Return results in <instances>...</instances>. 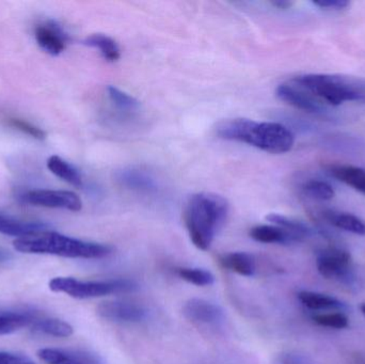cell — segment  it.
Instances as JSON below:
<instances>
[{"mask_svg":"<svg viewBox=\"0 0 365 364\" xmlns=\"http://www.w3.org/2000/svg\"><path fill=\"white\" fill-rule=\"evenodd\" d=\"M217 136L230 141H240L272 154L287 153L295 145V136L287 126L276 122L229 119L217 124Z\"/></svg>","mask_w":365,"mask_h":364,"instance_id":"obj_1","label":"cell"},{"mask_svg":"<svg viewBox=\"0 0 365 364\" xmlns=\"http://www.w3.org/2000/svg\"><path fill=\"white\" fill-rule=\"evenodd\" d=\"M229 213V204L223 197L212 192L193 194L185 209V224L191 241L197 249H210L219 229Z\"/></svg>","mask_w":365,"mask_h":364,"instance_id":"obj_2","label":"cell"},{"mask_svg":"<svg viewBox=\"0 0 365 364\" xmlns=\"http://www.w3.org/2000/svg\"><path fill=\"white\" fill-rule=\"evenodd\" d=\"M13 246L23 254H51L71 259H101L113 251L109 246L81 241L49 230L34 236L16 239Z\"/></svg>","mask_w":365,"mask_h":364,"instance_id":"obj_3","label":"cell"},{"mask_svg":"<svg viewBox=\"0 0 365 364\" xmlns=\"http://www.w3.org/2000/svg\"><path fill=\"white\" fill-rule=\"evenodd\" d=\"M291 83L330 106H340L346 102H365V83L349 77L306 74L295 77Z\"/></svg>","mask_w":365,"mask_h":364,"instance_id":"obj_4","label":"cell"},{"mask_svg":"<svg viewBox=\"0 0 365 364\" xmlns=\"http://www.w3.org/2000/svg\"><path fill=\"white\" fill-rule=\"evenodd\" d=\"M138 286L130 280L81 281L72 277H56L49 281L53 292L63 293L76 299L98 298L111 294L134 292Z\"/></svg>","mask_w":365,"mask_h":364,"instance_id":"obj_5","label":"cell"},{"mask_svg":"<svg viewBox=\"0 0 365 364\" xmlns=\"http://www.w3.org/2000/svg\"><path fill=\"white\" fill-rule=\"evenodd\" d=\"M21 201L34 207L61 209L71 212H79L83 202L75 192L68 190H30L21 194Z\"/></svg>","mask_w":365,"mask_h":364,"instance_id":"obj_6","label":"cell"},{"mask_svg":"<svg viewBox=\"0 0 365 364\" xmlns=\"http://www.w3.org/2000/svg\"><path fill=\"white\" fill-rule=\"evenodd\" d=\"M317 266L319 273L326 279L349 281L351 278V254L339 248H328L319 252Z\"/></svg>","mask_w":365,"mask_h":364,"instance_id":"obj_7","label":"cell"},{"mask_svg":"<svg viewBox=\"0 0 365 364\" xmlns=\"http://www.w3.org/2000/svg\"><path fill=\"white\" fill-rule=\"evenodd\" d=\"M96 313L105 320L113 322L139 323L145 320V308L128 301H105L96 308Z\"/></svg>","mask_w":365,"mask_h":364,"instance_id":"obj_8","label":"cell"},{"mask_svg":"<svg viewBox=\"0 0 365 364\" xmlns=\"http://www.w3.org/2000/svg\"><path fill=\"white\" fill-rule=\"evenodd\" d=\"M40 312L28 307H0V337L34 326Z\"/></svg>","mask_w":365,"mask_h":364,"instance_id":"obj_9","label":"cell"},{"mask_svg":"<svg viewBox=\"0 0 365 364\" xmlns=\"http://www.w3.org/2000/svg\"><path fill=\"white\" fill-rule=\"evenodd\" d=\"M34 38L38 46L51 56H59L68 44V33L53 21H47L36 27Z\"/></svg>","mask_w":365,"mask_h":364,"instance_id":"obj_10","label":"cell"},{"mask_svg":"<svg viewBox=\"0 0 365 364\" xmlns=\"http://www.w3.org/2000/svg\"><path fill=\"white\" fill-rule=\"evenodd\" d=\"M276 94L282 102L306 113L319 115L325 110V107L319 100L294 83H282L277 88Z\"/></svg>","mask_w":365,"mask_h":364,"instance_id":"obj_11","label":"cell"},{"mask_svg":"<svg viewBox=\"0 0 365 364\" xmlns=\"http://www.w3.org/2000/svg\"><path fill=\"white\" fill-rule=\"evenodd\" d=\"M182 314L191 322L201 324H217L225 318L223 310L219 306L197 298L190 299L185 303Z\"/></svg>","mask_w":365,"mask_h":364,"instance_id":"obj_12","label":"cell"},{"mask_svg":"<svg viewBox=\"0 0 365 364\" xmlns=\"http://www.w3.org/2000/svg\"><path fill=\"white\" fill-rule=\"evenodd\" d=\"M49 230V224L40 222H24L0 212V234L26 239Z\"/></svg>","mask_w":365,"mask_h":364,"instance_id":"obj_13","label":"cell"},{"mask_svg":"<svg viewBox=\"0 0 365 364\" xmlns=\"http://www.w3.org/2000/svg\"><path fill=\"white\" fill-rule=\"evenodd\" d=\"M38 357L47 364H100L96 356L81 350L42 348Z\"/></svg>","mask_w":365,"mask_h":364,"instance_id":"obj_14","label":"cell"},{"mask_svg":"<svg viewBox=\"0 0 365 364\" xmlns=\"http://www.w3.org/2000/svg\"><path fill=\"white\" fill-rule=\"evenodd\" d=\"M250 236L259 243L279 244V245H292L302 241V237L274 224L255 227L251 229Z\"/></svg>","mask_w":365,"mask_h":364,"instance_id":"obj_15","label":"cell"},{"mask_svg":"<svg viewBox=\"0 0 365 364\" xmlns=\"http://www.w3.org/2000/svg\"><path fill=\"white\" fill-rule=\"evenodd\" d=\"M328 172L334 179L365 196V169L349 165H330Z\"/></svg>","mask_w":365,"mask_h":364,"instance_id":"obj_16","label":"cell"},{"mask_svg":"<svg viewBox=\"0 0 365 364\" xmlns=\"http://www.w3.org/2000/svg\"><path fill=\"white\" fill-rule=\"evenodd\" d=\"M323 217L330 224L340 230L353 233L359 236H365V222L358 216L343 213V212L325 211L323 213Z\"/></svg>","mask_w":365,"mask_h":364,"instance_id":"obj_17","label":"cell"},{"mask_svg":"<svg viewBox=\"0 0 365 364\" xmlns=\"http://www.w3.org/2000/svg\"><path fill=\"white\" fill-rule=\"evenodd\" d=\"M118 181L128 189L151 192L156 189L155 182L148 173L136 169H124L118 175Z\"/></svg>","mask_w":365,"mask_h":364,"instance_id":"obj_18","label":"cell"},{"mask_svg":"<svg viewBox=\"0 0 365 364\" xmlns=\"http://www.w3.org/2000/svg\"><path fill=\"white\" fill-rule=\"evenodd\" d=\"M46 164L48 170L56 177L61 179L62 181L66 182V183L71 184L75 187H83V177H81L79 171L59 156H51L47 160Z\"/></svg>","mask_w":365,"mask_h":364,"instance_id":"obj_19","label":"cell"},{"mask_svg":"<svg viewBox=\"0 0 365 364\" xmlns=\"http://www.w3.org/2000/svg\"><path fill=\"white\" fill-rule=\"evenodd\" d=\"M221 265L245 277H252L255 273V262L246 252H231L220 259Z\"/></svg>","mask_w":365,"mask_h":364,"instance_id":"obj_20","label":"cell"},{"mask_svg":"<svg viewBox=\"0 0 365 364\" xmlns=\"http://www.w3.org/2000/svg\"><path fill=\"white\" fill-rule=\"evenodd\" d=\"M31 331L43 335L51 336L56 338H68L73 335V327L68 323L59 318H48L41 314L36 321Z\"/></svg>","mask_w":365,"mask_h":364,"instance_id":"obj_21","label":"cell"},{"mask_svg":"<svg viewBox=\"0 0 365 364\" xmlns=\"http://www.w3.org/2000/svg\"><path fill=\"white\" fill-rule=\"evenodd\" d=\"M298 299L304 307L311 310H336L344 307V303L336 297L310 291L298 293Z\"/></svg>","mask_w":365,"mask_h":364,"instance_id":"obj_22","label":"cell"},{"mask_svg":"<svg viewBox=\"0 0 365 364\" xmlns=\"http://www.w3.org/2000/svg\"><path fill=\"white\" fill-rule=\"evenodd\" d=\"M85 45L100 51L101 55L109 62H115L121 57L119 45L110 36L102 33L92 34L83 41Z\"/></svg>","mask_w":365,"mask_h":364,"instance_id":"obj_23","label":"cell"},{"mask_svg":"<svg viewBox=\"0 0 365 364\" xmlns=\"http://www.w3.org/2000/svg\"><path fill=\"white\" fill-rule=\"evenodd\" d=\"M266 219L272 222L274 226L280 227V228L302 237V239L312 235V229L308 224L299 222V220L294 219V218L280 215V214H269V215L266 216Z\"/></svg>","mask_w":365,"mask_h":364,"instance_id":"obj_24","label":"cell"},{"mask_svg":"<svg viewBox=\"0 0 365 364\" xmlns=\"http://www.w3.org/2000/svg\"><path fill=\"white\" fill-rule=\"evenodd\" d=\"M302 192L309 198L317 201H330L336 197L334 187L321 180H309L302 185Z\"/></svg>","mask_w":365,"mask_h":364,"instance_id":"obj_25","label":"cell"},{"mask_svg":"<svg viewBox=\"0 0 365 364\" xmlns=\"http://www.w3.org/2000/svg\"><path fill=\"white\" fill-rule=\"evenodd\" d=\"M180 277L197 286H210L214 284L215 277L210 271L201 269H180Z\"/></svg>","mask_w":365,"mask_h":364,"instance_id":"obj_26","label":"cell"},{"mask_svg":"<svg viewBox=\"0 0 365 364\" xmlns=\"http://www.w3.org/2000/svg\"><path fill=\"white\" fill-rule=\"evenodd\" d=\"M107 92H108V96L111 102H113L118 108L122 109V110H136V109L139 108V106H140V103H139L138 100L133 98L132 95L126 93V92L113 87V85H109V87L107 88Z\"/></svg>","mask_w":365,"mask_h":364,"instance_id":"obj_27","label":"cell"},{"mask_svg":"<svg viewBox=\"0 0 365 364\" xmlns=\"http://www.w3.org/2000/svg\"><path fill=\"white\" fill-rule=\"evenodd\" d=\"M6 125L23 134L28 135L31 138L36 139V140H44L46 138V132L41 130L38 126L34 125L30 122L25 121V120L17 119V118H9L6 119Z\"/></svg>","mask_w":365,"mask_h":364,"instance_id":"obj_28","label":"cell"},{"mask_svg":"<svg viewBox=\"0 0 365 364\" xmlns=\"http://www.w3.org/2000/svg\"><path fill=\"white\" fill-rule=\"evenodd\" d=\"M313 321L319 326L328 327V328L344 329L349 326V318L341 312L317 314V316H313Z\"/></svg>","mask_w":365,"mask_h":364,"instance_id":"obj_29","label":"cell"},{"mask_svg":"<svg viewBox=\"0 0 365 364\" xmlns=\"http://www.w3.org/2000/svg\"><path fill=\"white\" fill-rule=\"evenodd\" d=\"M313 4L323 10L341 11L351 6V2L347 0H317L313 1Z\"/></svg>","mask_w":365,"mask_h":364,"instance_id":"obj_30","label":"cell"},{"mask_svg":"<svg viewBox=\"0 0 365 364\" xmlns=\"http://www.w3.org/2000/svg\"><path fill=\"white\" fill-rule=\"evenodd\" d=\"M0 364H36L28 357L13 354L9 352H0Z\"/></svg>","mask_w":365,"mask_h":364,"instance_id":"obj_31","label":"cell"},{"mask_svg":"<svg viewBox=\"0 0 365 364\" xmlns=\"http://www.w3.org/2000/svg\"><path fill=\"white\" fill-rule=\"evenodd\" d=\"M272 4L279 10H289L293 6L294 4L292 1H287V0H276V1H272Z\"/></svg>","mask_w":365,"mask_h":364,"instance_id":"obj_32","label":"cell"},{"mask_svg":"<svg viewBox=\"0 0 365 364\" xmlns=\"http://www.w3.org/2000/svg\"><path fill=\"white\" fill-rule=\"evenodd\" d=\"M6 260H9V254L4 250H0V263L6 262Z\"/></svg>","mask_w":365,"mask_h":364,"instance_id":"obj_33","label":"cell"},{"mask_svg":"<svg viewBox=\"0 0 365 364\" xmlns=\"http://www.w3.org/2000/svg\"><path fill=\"white\" fill-rule=\"evenodd\" d=\"M360 310H361L362 314L365 316V303H362L361 307H360Z\"/></svg>","mask_w":365,"mask_h":364,"instance_id":"obj_34","label":"cell"}]
</instances>
